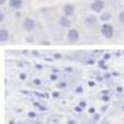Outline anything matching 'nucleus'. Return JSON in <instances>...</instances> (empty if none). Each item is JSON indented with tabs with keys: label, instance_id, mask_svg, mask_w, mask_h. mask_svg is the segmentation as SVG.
Masks as SVG:
<instances>
[{
	"label": "nucleus",
	"instance_id": "f257e3e1",
	"mask_svg": "<svg viewBox=\"0 0 124 124\" xmlns=\"http://www.w3.org/2000/svg\"><path fill=\"white\" fill-rule=\"evenodd\" d=\"M114 34H115V29H114V26H112L109 22L102 23V26H101V35H102L105 39L114 38Z\"/></svg>",
	"mask_w": 124,
	"mask_h": 124
},
{
	"label": "nucleus",
	"instance_id": "f03ea898",
	"mask_svg": "<svg viewBox=\"0 0 124 124\" xmlns=\"http://www.w3.org/2000/svg\"><path fill=\"white\" fill-rule=\"evenodd\" d=\"M66 39H67L69 44H76V42H79V39H80V34H79V31H78L76 28H70V29L67 31Z\"/></svg>",
	"mask_w": 124,
	"mask_h": 124
},
{
	"label": "nucleus",
	"instance_id": "7ed1b4c3",
	"mask_svg": "<svg viewBox=\"0 0 124 124\" xmlns=\"http://www.w3.org/2000/svg\"><path fill=\"white\" fill-rule=\"evenodd\" d=\"M105 9V2L104 0H93L91 3V10L93 13H102Z\"/></svg>",
	"mask_w": 124,
	"mask_h": 124
},
{
	"label": "nucleus",
	"instance_id": "20e7f679",
	"mask_svg": "<svg viewBox=\"0 0 124 124\" xmlns=\"http://www.w3.org/2000/svg\"><path fill=\"white\" fill-rule=\"evenodd\" d=\"M35 25H37L35 21L31 19V18H26V19H23V22H22V28H23V31H26L28 34L35 29Z\"/></svg>",
	"mask_w": 124,
	"mask_h": 124
},
{
	"label": "nucleus",
	"instance_id": "39448f33",
	"mask_svg": "<svg viewBox=\"0 0 124 124\" xmlns=\"http://www.w3.org/2000/svg\"><path fill=\"white\" fill-rule=\"evenodd\" d=\"M98 21H99V19H98L95 15H86L85 19H83V22H85L86 26H95V25L98 23Z\"/></svg>",
	"mask_w": 124,
	"mask_h": 124
},
{
	"label": "nucleus",
	"instance_id": "423d86ee",
	"mask_svg": "<svg viewBox=\"0 0 124 124\" xmlns=\"http://www.w3.org/2000/svg\"><path fill=\"white\" fill-rule=\"evenodd\" d=\"M58 25L61 26V28H66V29H70L72 28V21L69 19V16H61L60 19H58Z\"/></svg>",
	"mask_w": 124,
	"mask_h": 124
},
{
	"label": "nucleus",
	"instance_id": "0eeeda50",
	"mask_svg": "<svg viewBox=\"0 0 124 124\" xmlns=\"http://www.w3.org/2000/svg\"><path fill=\"white\" fill-rule=\"evenodd\" d=\"M75 12H76V8L72 5V3H66L64 6H63V13L66 15V16H73L75 15Z\"/></svg>",
	"mask_w": 124,
	"mask_h": 124
},
{
	"label": "nucleus",
	"instance_id": "6e6552de",
	"mask_svg": "<svg viewBox=\"0 0 124 124\" xmlns=\"http://www.w3.org/2000/svg\"><path fill=\"white\" fill-rule=\"evenodd\" d=\"M9 31L6 29V28H0V42L2 44H6L8 41H9Z\"/></svg>",
	"mask_w": 124,
	"mask_h": 124
},
{
	"label": "nucleus",
	"instance_id": "1a4fd4ad",
	"mask_svg": "<svg viewBox=\"0 0 124 124\" xmlns=\"http://www.w3.org/2000/svg\"><path fill=\"white\" fill-rule=\"evenodd\" d=\"M111 18H112V13H111L109 10H104V12L101 13V16H99V21L104 22V23H107V22L111 21Z\"/></svg>",
	"mask_w": 124,
	"mask_h": 124
},
{
	"label": "nucleus",
	"instance_id": "9d476101",
	"mask_svg": "<svg viewBox=\"0 0 124 124\" xmlns=\"http://www.w3.org/2000/svg\"><path fill=\"white\" fill-rule=\"evenodd\" d=\"M9 8L12 10H19L22 8V0H9Z\"/></svg>",
	"mask_w": 124,
	"mask_h": 124
},
{
	"label": "nucleus",
	"instance_id": "9b49d317",
	"mask_svg": "<svg viewBox=\"0 0 124 124\" xmlns=\"http://www.w3.org/2000/svg\"><path fill=\"white\" fill-rule=\"evenodd\" d=\"M32 105H34V107H35L38 111H41V112H47V109H48V108H47L44 104H41V102H38V101H35V99L32 101Z\"/></svg>",
	"mask_w": 124,
	"mask_h": 124
},
{
	"label": "nucleus",
	"instance_id": "f8f14e48",
	"mask_svg": "<svg viewBox=\"0 0 124 124\" xmlns=\"http://www.w3.org/2000/svg\"><path fill=\"white\" fill-rule=\"evenodd\" d=\"M96 64H98V67H99L101 70H108V66H107V61H105L104 58H99V60L96 61Z\"/></svg>",
	"mask_w": 124,
	"mask_h": 124
},
{
	"label": "nucleus",
	"instance_id": "ddd939ff",
	"mask_svg": "<svg viewBox=\"0 0 124 124\" xmlns=\"http://www.w3.org/2000/svg\"><path fill=\"white\" fill-rule=\"evenodd\" d=\"M26 117H28V120H37L39 117V114L37 111H28L26 112Z\"/></svg>",
	"mask_w": 124,
	"mask_h": 124
},
{
	"label": "nucleus",
	"instance_id": "4468645a",
	"mask_svg": "<svg viewBox=\"0 0 124 124\" xmlns=\"http://www.w3.org/2000/svg\"><path fill=\"white\" fill-rule=\"evenodd\" d=\"M66 88H67V82H64V80H58V82H57V89L63 91V89H66Z\"/></svg>",
	"mask_w": 124,
	"mask_h": 124
},
{
	"label": "nucleus",
	"instance_id": "2eb2a0df",
	"mask_svg": "<svg viewBox=\"0 0 124 124\" xmlns=\"http://www.w3.org/2000/svg\"><path fill=\"white\" fill-rule=\"evenodd\" d=\"M118 23H120L121 26H124V9L118 13Z\"/></svg>",
	"mask_w": 124,
	"mask_h": 124
},
{
	"label": "nucleus",
	"instance_id": "dca6fc26",
	"mask_svg": "<svg viewBox=\"0 0 124 124\" xmlns=\"http://www.w3.org/2000/svg\"><path fill=\"white\" fill-rule=\"evenodd\" d=\"M101 101L109 102V101H111V95H109V93H101Z\"/></svg>",
	"mask_w": 124,
	"mask_h": 124
},
{
	"label": "nucleus",
	"instance_id": "f3484780",
	"mask_svg": "<svg viewBox=\"0 0 124 124\" xmlns=\"http://www.w3.org/2000/svg\"><path fill=\"white\" fill-rule=\"evenodd\" d=\"M60 80V76L57 73H51L50 75V82H58Z\"/></svg>",
	"mask_w": 124,
	"mask_h": 124
},
{
	"label": "nucleus",
	"instance_id": "a211bd4d",
	"mask_svg": "<svg viewBox=\"0 0 124 124\" xmlns=\"http://www.w3.org/2000/svg\"><path fill=\"white\" fill-rule=\"evenodd\" d=\"M32 83H34V86H41L42 85V80L39 78H34L32 79Z\"/></svg>",
	"mask_w": 124,
	"mask_h": 124
},
{
	"label": "nucleus",
	"instance_id": "6ab92c4d",
	"mask_svg": "<svg viewBox=\"0 0 124 124\" xmlns=\"http://www.w3.org/2000/svg\"><path fill=\"white\" fill-rule=\"evenodd\" d=\"M83 89H85V88L79 85V86H76V88H75V93H76V95H80V93H83Z\"/></svg>",
	"mask_w": 124,
	"mask_h": 124
},
{
	"label": "nucleus",
	"instance_id": "aec40b11",
	"mask_svg": "<svg viewBox=\"0 0 124 124\" xmlns=\"http://www.w3.org/2000/svg\"><path fill=\"white\" fill-rule=\"evenodd\" d=\"M99 120H101V115H99L98 112H95V114L92 115V121H93V123H98Z\"/></svg>",
	"mask_w": 124,
	"mask_h": 124
},
{
	"label": "nucleus",
	"instance_id": "412c9836",
	"mask_svg": "<svg viewBox=\"0 0 124 124\" xmlns=\"http://www.w3.org/2000/svg\"><path fill=\"white\" fill-rule=\"evenodd\" d=\"M53 58H55V60H61V58H63V55H61L60 53H54V54H53Z\"/></svg>",
	"mask_w": 124,
	"mask_h": 124
},
{
	"label": "nucleus",
	"instance_id": "4be33fe9",
	"mask_svg": "<svg viewBox=\"0 0 124 124\" xmlns=\"http://www.w3.org/2000/svg\"><path fill=\"white\" fill-rule=\"evenodd\" d=\"M95 112H96V109H95L93 107H89V108H88V114H89V115H93Z\"/></svg>",
	"mask_w": 124,
	"mask_h": 124
},
{
	"label": "nucleus",
	"instance_id": "5701e85b",
	"mask_svg": "<svg viewBox=\"0 0 124 124\" xmlns=\"http://www.w3.org/2000/svg\"><path fill=\"white\" fill-rule=\"evenodd\" d=\"M102 58H104L105 61H108V60L111 58V54H109V53H104V55H102Z\"/></svg>",
	"mask_w": 124,
	"mask_h": 124
},
{
	"label": "nucleus",
	"instance_id": "b1692460",
	"mask_svg": "<svg viewBox=\"0 0 124 124\" xmlns=\"http://www.w3.org/2000/svg\"><path fill=\"white\" fill-rule=\"evenodd\" d=\"M19 79L21 80H26L28 79V75L26 73H19Z\"/></svg>",
	"mask_w": 124,
	"mask_h": 124
},
{
	"label": "nucleus",
	"instance_id": "393cba45",
	"mask_svg": "<svg viewBox=\"0 0 124 124\" xmlns=\"http://www.w3.org/2000/svg\"><path fill=\"white\" fill-rule=\"evenodd\" d=\"M51 96H53V98H58V96H60V89H57V91H54V92L51 93Z\"/></svg>",
	"mask_w": 124,
	"mask_h": 124
},
{
	"label": "nucleus",
	"instance_id": "a878e982",
	"mask_svg": "<svg viewBox=\"0 0 124 124\" xmlns=\"http://www.w3.org/2000/svg\"><path fill=\"white\" fill-rule=\"evenodd\" d=\"M75 111H76V112H79V114H80V112H83V108H82V107H80V105H76V107H75Z\"/></svg>",
	"mask_w": 124,
	"mask_h": 124
},
{
	"label": "nucleus",
	"instance_id": "bb28decb",
	"mask_svg": "<svg viewBox=\"0 0 124 124\" xmlns=\"http://www.w3.org/2000/svg\"><path fill=\"white\" fill-rule=\"evenodd\" d=\"M79 105H80V107H82V108L85 109V108L88 107V102H86V101H80V102H79Z\"/></svg>",
	"mask_w": 124,
	"mask_h": 124
},
{
	"label": "nucleus",
	"instance_id": "cd10ccee",
	"mask_svg": "<svg viewBox=\"0 0 124 124\" xmlns=\"http://www.w3.org/2000/svg\"><path fill=\"white\" fill-rule=\"evenodd\" d=\"M67 124H78V121L73 118H67Z\"/></svg>",
	"mask_w": 124,
	"mask_h": 124
},
{
	"label": "nucleus",
	"instance_id": "c85d7f7f",
	"mask_svg": "<svg viewBox=\"0 0 124 124\" xmlns=\"http://www.w3.org/2000/svg\"><path fill=\"white\" fill-rule=\"evenodd\" d=\"M123 89H124L123 86H117V89H115V91H117V93H123Z\"/></svg>",
	"mask_w": 124,
	"mask_h": 124
},
{
	"label": "nucleus",
	"instance_id": "c756f323",
	"mask_svg": "<svg viewBox=\"0 0 124 124\" xmlns=\"http://www.w3.org/2000/svg\"><path fill=\"white\" fill-rule=\"evenodd\" d=\"M41 44H42V45H48V44H50V41H47V39H42V41H41Z\"/></svg>",
	"mask_w": 124,
	"mask_h": 124
},
{
	"label": "nucleus",
	"instance_id": "7c9ffc66",
	"mask_svg": "<svg viewBox=\"0 0 124 124\" xmlns=\"http://www.w3.org/2000/svg\"><path fill=\"white\" fill-rule=\"evenodd\" d=\"M32 41H34L32 37H26V42H32Z\"/></svg>",
	"mask_w": 124,
	"mask_h": 124
},
{
	"label": "nucleus",
	"instance_id": "2f4dec72",
	"mask_svg": "<svg viewBox=\"0 0 124 124\" xmlns=\"http://www.w3.org/2000/svg\"><path fill=\"white\" fill-rule=\"evenodd\" d=\"M42 67H44V66H41V64H37V66H35L37 70H42Z\"/></svg>",
	"mask_w": 124,
	"mask_h": 124
},
{
	"label": "nucleus",
	"instance_id": "473e14b6",
	"mask_svg": "<svg viewBox=\"0 0 124 124\" xmlns=\"http://www.w3.org/2000/svg\"><path fill=\"white\" fill-rule=\"evenodd\" d=\"M5 21V15L3 13H0V22H3Z\"/></svg>",
	"mask_w": 124,
	"mask_h": 124
},
{
	"label": "nucleus",
	"instance_id": "72a5a7b5",
	"mask_svg": "<svg viewBox=\"0 0 124 124\" xmlns=\"http://www.w3.org/2000/svg\"><path fill=\"white\" fill-rule=\"evenodd\" d=\"M88 85H89V86H95V82H93V80H89Z\"/></svg>",
	"mask_w": 124,
	"mask_h": 124
},
{
	"label": "nucleus",
	"instance_id": "f704fd0d",
	"mask_svg": "<svg viewBox=\"0 0 124 124\" xmlns=\"http://www.w3.org/2000/svg\"><path fill=\"white\" fill-rule=\"evenodd\" d=\"M66 72H69V73H72V72H73V69H72V67H66Z\"/></svg>",
	"mask_w": 124,
	"mask_h": 124
},
{
	"label": "nucleus",
	"instance_id": "c9c22d12",
	"mask_svg": "<svg viewBox=\"0 0 124 124\" xmlns=\"http://www.w3.org/2000/svg\"><path fill=\"white\" fill-rule=\"evenodd\" d=\"M107 109H108V105H104V107L101 108V111H107Z\"/></svg>",
	"mask_w": 124,
	"mask_h": 124
},
{
	"label": "nucleus",
	"instance_id": "e433bc0d",
	"mask_svg": "<svg viewBox=\"0 0 124 124\" xmlns=\"http://www.w3.org/2000/svg\"><path fill=\"white\" fill-rule=\"evenodd\" d=\"M9 124H16V121H15V120L12 118V120H9Z\"/></svg>",
	"mask_w": 124,
	"mask_h": 124
},
{
	"label": "nucleus",
	"instance_id": "4c0bfd02",
	"mask_svg": "<svg viewBox=\"0 0 124 124\" xmlns=\"http://www.w3.org/2000/svg\"><path fill=\"white\" fill-rule=\"evenodd\" d=\"M6 2H8V0H0V5H2V6H3V5H5Z\"/></svg>",
	"mask_w": 124,
	"mask_h": 124
},
{
	"label": "nucleus",
	"instance_id": "58836bf2",
	"mask_svg": "<svg viewBox=\"0 0 124 124\" xmlns=\"http://www.w3.org/2000/svg\"><path fill=\"white\" fill-rule=\"evenodd\" d=\"M102 124H109V123H108V121H105V123H102Z\"/></svg>",
	"mask_w": 124,
	"mask_h": 124
},
{
	"label": "nucleus",
	"instance_id": "ea45409f",
	"mask_svg": "<svg viewBox=\"0 0 124 124\" xmlns=\"http://www.w3.org/2000/svg\"><path fill=\"white\" fill-rule=\"evenodd\" d=\"M121 53H123V55H124V51H121Z\"/></svg>",
	"mask_w": 124,
	"mask_h": 124
}]
</instances>
